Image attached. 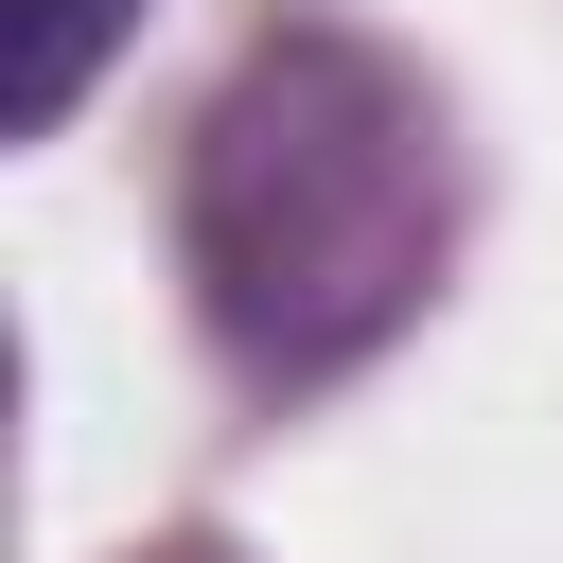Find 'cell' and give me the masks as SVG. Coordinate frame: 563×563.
Masks as SVG:
<instances>
[{
  "instance_id": "obj_1",
  "label": "cell",
  "mask_w": 563,
  "mask_h": 563,
  "mask_svg": "<svg viewBox=\"0 0 563 563\" xmlns=\"http://www.w3.org/2000/svg\"><path fill=\"white\" fill-rule=\"evenodd\" d=\"M194 299L246 387H334L440 282V123L369 35H264L176 176Z\"/></svg>"
},
{
  "instance_id": "obj_2",
  "label": "cell",
  "mask_w": 563,
  "mask_h": 563,
  "mask_svg": "<svg viewBox=\"0 0 563 563\" xmlns=\"http://www.w3.org/2000/svg\"><path fill=\"white\" fill-rule=\"evenodd\" d=\"M123 18H141V0H18V123H70Z\"/></svg>"
}]
</instances>
